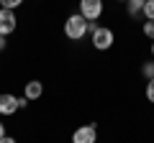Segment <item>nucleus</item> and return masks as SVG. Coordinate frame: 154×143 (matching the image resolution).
<instances>
[{
    "label": "nucleus",
    "mask_w": 154,
    "mask_h": 143,
    "mask_svg": "<svg viewBox=\"0 0 154 143\" xmlns=\"http://www.w3.org/2000/svg\"><path fill=\"white\" fill-rule=\"evenodd\" d=\"M144 95H146V100L154 105V79H146V89H144Z\"/></svg>",
    "instance_id": "nucleus-13"
},
{
    "label": "nucleus",
    "mask_w": 154,
    "mask_h": 143,
    "mask_svg": "<svg viewBox=\"0 0 154 143\" xmlns=\"http://www.w3.org/2000/svg\"><path fill=\"white\" fill-rule=\"evenodd\" d=\"M28 107V100L26 97H18V110H26Z\"/></svg>",
    "instance_id": "nucleus-15"
},
{
    "label": "nucleus",
    "mask_w": 154,
    "mask_h": 143,
    "mask_svg": "<svg viewBox=\"0 0 154 143\" xmlns=\"http://www.w3.org/2000/svg\"><path fill=\"white\" fill-rule=\"evenodd\" d=\"M144 36H146L149 41H154V21H144Z\"/></svg>",
    "instance_id": "nucleus-11"
},
{
    "label": "nucleus",
    "mask_w": 154,
    "mask_h": 143,
    "mask_svg": "<svg viewBox=\"0 0 154 143\" xmlns=\"http://www.w3.org/2000/svg\"><path fill=\"white\" fill-rule=\"evenodd\" d=\"M5 46H8V41H5V36H0V51H5Z\"/></svg>",
    "instance_id": "nucleus-18"
},
{
    "label": "nucleus",
    "mask_w": 154,
    "mask_h": 143,
    "mask_svg": "<svg viewBox=\"0 0 154 143\" xmlns=\"http://www.w3.org/2000/svg\"><path fill=\"white\" fill-rule=\"evenodd\" d=\"M141 74L146 79H154V61H146V64L141 66Z\"/></svg>",
    "instance_id": "nucleus-12"
},
{
    "label": "nucleus",
    "mask_w": 154,
    "mask_h": 143,
    "mask_svg": "<svg viewBox=\"0 0 154 143\" xmlns=\"http://www.w3.org/2000/svg\"><path fill=\"white\" fill-rule=\"evenodd\" d=\"M41 95H44V84L38 82V79H31V82H26V87H23V97H26L28 102H36Z\"/></svg>",
    "instance_id": "nucleus-7"
},
{
    "label": "nucleus",
    "mask_w": 154,
    "mask_h": 143,
    "mask_svg": "<svg viewBox=\"0 0 154 143\" xmlns=\"http://www.w3.org/2000/svg\"><path fill=\"white\" fill-rule=\"evenodd\" d=\"M152 61H154V41H152Z\"/></svg>",
    "instance_id": "nucleus-19"
},
{
    "label": "nucleus",
    "mask_w": 154,
    "mask_h": 143,
    "mask_svg": "<svg viewBox=\"0 0 154 143\" xmlns=\"http://www.w3.org/2000/svg\"><path fill=\"white\" fill-rule=\"evenodd\" d=\"M0 143H16V138H13V136H5V138H0Z\"/></svg>",
    "instance_id": "nucleus-16"
},
{
    "label": "nucleus",
    "mask_w": 154,
    "mask_h": 143,
    "mask_svg": "<svg viewBox=\"0 0 154 143\" xmlns=\"http://www.w3.org/2000/svg\"><path fill=\"white\" fill-rule=\"evenodd\" d=\"M5 136H8V133H5V123L0 120V138H5Z\"/></svg>",
    "instance_id": "nucleus-17"
},
{
    "label": "nucleus",
    "mask_w": 154,
    "mask_h": 143,
    "mask_svg": "<svg viewBox=\"0 0 154 143\" xmlns=\"http://www.w3.org/2000/svg\"><path fill=\"white\" fill-rule=\"evenodd\" d=\"M18 26V18H16V10H5V8H0V36H11Z\"/></svg>",
    "instance_id": "nucleus-5"
},
{
    "label": "nucleus",
    "mask_w": 154,
    "mask_h": 143,
    "mask_svg": "<svg viewBox=\"0 0 154 143\" xmlns=\"http://www.w3.org/2000/svg\"><path fill=\"white\" fill-rule=\"evenodd\" d=\"M141 16L146 18V21H154V0H144V10Z\"/></svg>",
    "instance_id": "nucleus-9"
},
{
    "label": "nucleus",
    "mask_w": 154,
    "mask_h": 143,
    "mask_svg": "<svg viewBox=\"0 0 154 143\" xmlns=\"http://www.w3.org/2000/svg\"><path fill=\"white\" fill-rule=\"evenodd\" d=\"M72 143H98V125H95V123L80 125L72 133Z\"/></svg>",
    "instance_id": "nucleus-4"
},
{
    "label": "nucleus",
    "mask_w": 154,
    "mask_h": 143,
    "mask_svg": "<svg viewBox=\"0 0 154 143\" xmlns=\"http://www.w3.org/2000/svg\"><path fill=\"white\" fill-rule=\"evenodd\" d=\"M116 3H128V0H116Z\"/></svg>",
    "instance_id": "nucleus-20"
},
{
    "label": "nucleus",
    "mask_w": 154,
    "mask_h": 143,
    "mask_svg": "<svg viewBox=\"0 0 154 143\" xmlns=\"http://www.w3.org/2000/svg\"><path fill=\"white\" fill-rule=\"evenodd\" d=\"M95 31H98V21H88V33L93 36Z\"/></svg>",
    "instance_id": "nucleus-14"
},
{
    "label": "nucleus",
    "mask_w": 154,
    "mask_h": 143,
    "mask_svg": "<svg viewBox=\"0 0 154 143\" xmlns=\"http://www.w3.org/2000/svg\"><path fill=\"white\" fill-rule=\"evenodd\" d=\"M21 5H23V0H0V8H5V10H16Z\"/></svg>",
    "instance_id": "nucleus-10"
},
{
    "label": "nucleus",
    "mask_w": 154,
    "mask_h": 143,
    "mask_svg": "<svg viewBox=\"0 0 154 143\" xmlns=\"http://www.w3.org/2000/svg\"><path fill=\"white\" fill-rule=\"evenodd\" d=\"M105 10V3L103 0H80V16L85 21H98Z\"/></svg>",
    "instance_id": "nucleus-3"
},
{
    "label": "nucleus",
    "mask_w": 154,
    "mask_h": 143,
    "mask_svg": "<svg viewBox=\"0 0 154 143\" xmlns=\"http://www.w3.org/2000/svg\"><path fill=\"white\" fill-rule=\"evenodd\" d=\"M141 10H144V0H128V3H126V13L131 18H139Z\"/></svg>",
    "instance_id": "nucleus-8"
},
{
    "label": "nucleus",
    "mask_w": 154,
    "mask_h": 143,
    "mask_svg": "<svg viewBox=\"0 0 154 143\" xmlns=\"http://www.w3.org/2000/svg\"><path fill=\"white\" fill-rule=\"evenodd\" d=\"M16 110H18V97L11 95V92H3V95H0V115H3V118L16 115Z\"/></svg>",
    "instance_id": "nucleus-6"
},
{
    "label": "nucleus",
    "mask_w": 154,
    "mask_h": 143,
    "mask_svg": "<svg viewBox=\"0 0 154 143\" xmlns=\"http://www.w3.org/2000/svg\"><path fill=\"white\" fill-rule=\"evenodd\" d=\"M90 39H93V49L108 51L110 46H113V41H116V33H113V28H108V26H98V31H95Z\"/></svg>",
    "instance_id": "nucleus-2"
},
{
    "label": "nucleus",
    "mask_w": 154,
    "mask_h": 143,
    "mask_svg": "<svg viewBox=\"0 0 154 143\" xmlns=\"http://www.w3.org/2000/svg\"><path fill=\"white\" fill-rule=\"evenodd\" d=\"M85 33H88V21H85L80 13H72L64 21V36L69 41H82Z\"/></svg>",
    "instance_id": "nucleus-1"
}]
</instances>
